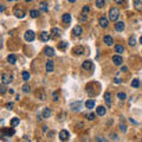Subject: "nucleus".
Returning a JSON list of instances; mask_svg holds the SVG:
<instances>
[{
    "instance_id": "nucleus-1",
    "label": "nucleus",
    "mask_w": 142,
    "mask_h": 142,
    "mask_svg": "<svg viewBox=\"0 0 142 142\" xmlns=\"http://www.w3.org/2000/svg\"><path fill=\"white\" fill-rule=\"evenodd\" d=\"M118 17H120V11L116 7L110 8V11H109V19L111 21H116L118 19Z\"/></svg>"
},
{
    "instance_id": "nucleus-2",
    "label": "nucleus",
    "mask_w": 142,
    "mask_h": 142,
    "mask_svg": "<svg viewBox=\"0 0 142 142\" xmlns=\"http://www.w3.org/2000/svg\"><path fill=\"white\" fill-rule=\"evenodd\" d=\"M82 105H83V102H82V101L72 102V103L70 104V109H71L72 111H79L81 108H82Z\"/></svg>"
},
{
    "instance_id": "nucleus-3",
    "label": "nucleus",
    "mask_w": 142,
    "mask_h": 142,
    "mask_svg": "<svg viewBox=\"0 0 142 142\" xmlns=\"http://www.w3.org/2000/svg\"><path fill=\"white\" fill-rule=\"evenodd\" d=\"M85 52V50H84V47L81 46V45H77V46H75L72 49V54L74 56H82V54Z\"/></svg>"
},
{
    "instance_id": "nucleus-4",
    "label": "nucleus",
    "mask_w": 142,
    "mask_h": 142,
    "mask_svg": "<svg viewBox=\"0 0 142 142\" xmlns=\"http://www.w3.org/2000/svg\"><path fill=\"white\" fill-rule=\"evenodd\" d=\"M24 38H25V40H26V41H33L34 38H36V34H34L33 31L28 30V31H26V32H25V34H24Z\"/></svg>"
},
{
    "instance_id": "nucleus-5",
    "label": "nucleus",
    "mask_w": 142,
    "mask_h": 142,
    "mask_svg": "<svg viewBox=\"0 0 142 142\" xmlns=\"http://www.w3.org/2000/svg\"><path fill=\"white\" fill-rule=\"evenodd\" d=\"M14 134H15V131H14L13 127L10 129H4L2 130V137L5 139V137H11V136H13Z\"/></svg>"
},
{
    "instance_id": "nucleus-6",
    "label": "nucleus",
    "mask_w": 142,
    "mask_h": 142,
    "mask_svg": "<svg viewBox=\"0 0 142 142\" xmlns=\"http://www.w3.org/2000/svg\"><path fill=\"white\" fill-rule=\"evenodd\" d=\"M1 82H2V84H5V85L10 84V83L12 82V76H10V75H7V74H2L1 75Z\"/></svg>"
},
{
    "instance_id": "nucleus-7",
    "label": "nucleus",
    "mask_w": 142,
    "mask_h": 142,
    "mask_svg": "<svg viewBox=\"0 0 142 142\" xmlns=\"http://www.w3.org/2000/svg\"><path fill=\"white\" fill-rule=\"evenodd\" d=\"M94 68V64H92V62L91 61H85L83 62V64H82V69L83 70H91V69Z\"/></svg>"
},
{
    "instance_id": "nucleus-8",
    "label": "nucleus",
    "mask_w": 142,
    "mask_h": 142,
    "mask_svg": "<svg viewBox=\"0 0 142 142\" xmlns=\"http://www.w3.org/2000/svg\"><path fill=\"white\" fill-rule=\"evenodd\" d=\"M98 24H100L101 27L105 28V27H108V25H109V20L105 18V17H101V18L98 19Z\"/></svg>"
},
{
    "instance_id": "nucleus-9",
    "label": "nucleus",
    "mask_w": 142,
    "mask_h": 142,
    "mask_svg": "<svg viewBox=\"0 0 142 142\" xmlns=\"http://www.w3.org/2000/svg\"><path fill=\"white\" fill-rule=\"evenodd\" d=\"M14 15H15L17 18H19V19H23V18L25 17V12H24V10H21V8H14Z\"/></svg>"
},
{
    "instance_id": "nucleus-10",
    "label": "nucleus",
    "mask_w": 142,
    "mask_h": 142,
    "mask_svg": "<svg viewBox=\"0 0 142 142\" xmlns=\"http://www.w3.org/2000/svg\"><path fill=\"white\" fill-rule=\"evenodd\" d=\"M69 137H70V134L66 130H62L61 133H59V139H61L62 141H66V140H69Z\"/></svg>"
},
{
    "instance_id": "nucleus-11",
    "label": "nucleus",
    "mask_w": 142,
    "mask_h": 142,
    "mask_svg": "<svg viewBox=\"0 0 142 142\" xmlns=\"http://www.w3.org/2000/svg\"><path fill=\"white\" fill-rule=\"evenodd\" d=\"M113 62H114V64H115V65H122V63H123V58H122L121 56L116 54V56L113 57Z\"/></svg>"
},
{
    "instance_id": "nucleus-12",
    "label": "nucleus",
    "mask_w": 142,
    "mask_h": 142,
    "mask_svg": "<svg viewBox=\"0 0 142 142\" xmlns=\"http://www.w3.org/2000/svg\"><path fill=\"white\" fill-rule=\"evenodd\" d=\"M82 32H83V28H82L79 25H77V26L74 27V30H72V33H74V36H76V37H78V36H81Z\"/></svg>"
},
{
    "instance_id": "nucleus-13",
    "label": "nucleus",
    "mask_w": 142,
    "mask_h": 142,
    "mask_svg": "<svg viewBox=\"0 0 142 142\" xmlns=\"http://www.w3.org/2000/svg\"><path fill=\"white\" fill-rule=\"evenodd\" d=\"M134 7L137 12H142V0H134Z\"/></svg>"
},
{
    "instance_id": "nucleus-14",
    "label": "nucleus",
    "mask_w": 142,
    "mask_h": 142,
    "mask_svg": "<svg viewBox=\"0 0 142 142\" xmlns=\"http://www.w3.org/2000/svg\"><path fill=\"white\" fill-rule=\"evenodd\" d=\"M124 27H126V25H124V23H123V21H117V23L115 24V30H116V31H118V32L123 31V30H124Z\"/></svg>"
},
{
    "instance_id": "nucleus-15",
    "label": "nucleus",
    "mask_w": 142,
    "mask_h": 142,
    "mask_svg": "<svg viewBox=\"0 0 142 142\" xmlns=\"http://www.w3.org/2000/svg\"><path fill=\"white\" fill-rule=\"evenodd\" d=\"M45 68H46V71L47 72H52L53 71V68H54V64L52 61H47L46 62V65H45Z\"/></svg>"
},
{
    "instance_id": "nucleus-16",
    "label": "nucleus",
    "mask_w": 142,
    "mask_h": 142,
    "mask_svg": "<svg viewBox=\"0 0 142 142\" xmlns=\"http://www.w3.org/2000/svg\"><path fill=\"white\" fill-rule=\"evenodd\" d=\"M103 40H104V43L108 45V46H111L113 44H114V39L110 37V36H104V38H103Z\"/></svg>"
},
{
    "instance_id": "nucleus-17",
    "label": "nucleus",
    "mask_w": 142,
    "mask_h": 142,
    "mask_svg": "<svg viewBox=\"0 0 142 142\" xmlns=\"http://www.w3.org/2000/svg\"><path fill=\"white\" fill-rule=\"evenodd\" d=\"M37 97H38V100H40V101H45V100H46L45 91H44V90H39V91L37 92Z\"/></svg>"
},
{
    "instance_id": "nucleus-18",
    "label": "nucleus",
    "mask_w": 142,
    "mask_h": 142,
    "mask_svg": "<svg viewBox=\"0 0 142 142\" xmlns=\"http://www.w3.org/2000/svg\"><path fill=\"white\" fill-rule=\"evenodd\" d=\"M62 20H63V23H64V24H70V21H71V15H70L69 13L63 14Z\"/></svg>"
},
{
    "instance_id": "nucleus-19",
    "label": "nucleus",
    "mask_w": 142,
    "mask_h": 142,
    "mask_svg": "<svg viewBox=\"0 0 142 142\" xmlns=\"http://www.w3.org/2000/svg\"><path fill=\"white\" fill-rule=\"evenodd\" d=\"M41 115H43V117H44V118H49V117H50V116H51V109L50 108H44V110H43V114H41Z\"/></svg>"
},
{
    "instance_id": "nucleus-20",
    "label": "nucleus",
    "mask_w": 142,
    "mask_h": 142,
    "mask_svg": "<svg viewBox=\"0 0 142 142\" xmlns=\"http://www.w3.org/2000/svg\"><path fill=\"white\" fill-rule=\"evenodd\" d=\"M40 39L43 41H47L49 39H50V33H47L46 31L41 32V33H40Z\"/></svg>"
},
{
    "instance_id": "nucleus-21",
    "label": "nucleus",
    "mask_w": 142,
    "mask_h": 142,
    "mask_svg": "<svg viewBox=\"0 0 142 142\" xmlns=\"http://www.w3.org/2000/svg\"><path fill=\"white\" fill-rule=\"evenodd\" d=\"M96 111H97V115H100V116H104V115H105V113H107L105 108H104V107H102V105L96 109Z\"/></svg>"
},
{
    "instance_id": "nucleus-22",
    "label": "nucleus",
    "mask_w": 142,
    "mask_h": 142,
    "mask_svg": "<svg viewBox=\"0 0 142 142\" xmlns=\"http://www.w3.org/2000/svg\"><path fill=\"white\" fill-rule=\"evenodd\" d=\"M85 108H88V109L95 108V101L94 100H89V101L85 102Z\"/></svg>"
},
{
    "instance_id": "nucleus-23",
    "label": "nucleus",
    "mask_w": 142,
    "mask_h": 142,
    "mask_svg": "<svg viewBox=\"0 0 142 142\" xmlns=\"http://www.w3.org/2000/svg\"><path fill=\"white\" fill-rule=\"evenodd\" d=\"M45 53H46V56H49V57H54V51L52 47H46V49H45Z\"/></svg>"
},
{
    "instance_id": "nucleus-24",
    "label": "nucleus",
    "mask_w": 142,
    "mask_h": 142,
    "mask_svg": "<svg viewBox=\"0 0 142 142\" xmlns=\"http://www.w3.org/2000/svg\"><path fill=\"white\" fill-rule=\"evenodd\" d=\"M104 98H105L107 104H108V105H111V95H110V92H105V94H104Z\"/></svg>"
},
{
    "instance_id": "nucleus-25",
    "label": "nucleus",
    "mask_w": 142,
    "mask_h": 142,
    "mask_svg": "<svg viewBox=\"0 0 142 142\" xmlns=\"http://www.w3.org/2000/svg\"><path fill=\"white\" fill-rule=\"evenodd\" d=\"M66 47H68V43H66V41H61V43L58 44V49L62 50V51L66 50Z\"/></svg>"
},
{
    "instance_id": "nucleus-26",
    "label": "nucleus",
    "mask_w": 142,
    "mask_h": 142,
    "mask_svg": "<svg viewBox=\"0 0 142 142\" xmlns=\"http://www.w3.org/2000/svg\"><path fill=\"white\" fill-rule=\"evenodd\" d=\"M7 61H8L10 64H14V63L17 62V57H15L14 54H10V56L7 57Z\"/></svg>"
},
{
    "instance_id": "nucleus-27",
    "label": "nucleus",
    "mask_w": 142,
    "mask_h": 142,
    "mask_svg": "<svg viewBox=\"0 0 142 142\" xmlns=\"http://www.w3.org/2000/svg\"><path fill=\"white\" fill-rule=\"evenodd\" d=\"M39 14H40V12H39L38 10H31V12H30V15H31L32 18H38Z\"/></svg>"
},
{
    "instance_id": "nucleus-28",
    "label": "nucleus",
    "mask_w": 142,
    "mask_h": 142,
    "mask_svg": "<svg viewBox=\"0 0 142 142\" xmlns=\"http://www.w3.org/2000/svg\"><path fill=\"white\" fill-rule=\"evenodd\" d=\"M51 32H52V33H53V37H59V36H61V30H59V28H57V27H53V28H52V30H51Z\"/></svg>"
},
{
    "instance_id": "nucleus-29",
    "label": "nucleus",
    "mask_w": 142,
    "mask_h": 142,
    "mask_svg": "<svg viewBox=\"0 0 142 142\" xmlns=\"http://www.w3.org/2000/svg\"><path fill=\"white\" fill-rule=\"evenodd\" d=\"M105 5V0H96V6L98 8H103Z\"/></svg>"
},
{
    "instance_id": "nucleus-30",
    "label": "nucleus",
    "mask_w": 142,
    "mask_h": 142,
    "mask_svg": "<svg viewBox=\"0 0 142 142\" xmlns=\"http://www.w3.org/2000/svg\"><path fill=\"white\" fill-rule=\"evenodd\" d=\"M19 118H17V117H14V118H12L11 120V127H17L18 124H19Z\"/></svg>"
},
{
    "instance_id": "nucleus-31",
    "label": "nucleus",
    "mask_w": 142,
    "mask_h": 142,
    "mask_svg": "<svg viewBox=\"0 0 142 142\" xmlns=\"http://www.w3.org/2000/svg\"><path fill=\"white\" fill-rule=\"evenodd\" d=\"M115 51L117 53H123L124 52V47L121 46V45H116L115 46Z\"/></svg>"
},
{
    "instance_id": "nucleus-32",
    "label": "nucleus",
    "mask_w": 142,
    "mask_h": 142,
    "mask_svg": "<svg viewBox=\"0 0 142 142\" xmlns=\"http://www.w3.org/2000/svg\"><path fill=\"white\" fill-rule=\"evenodd\" d=\"M21 89H23V91H24V92H26V94H27V92H30V91H31V87H30V85H28L27 83H26V84H24V85H23V88H21Z\"/></svg>"
},
{
    "instance_id": "nucleus-33",
    "label": "nucleus",
    "mask_w": 142,
    "mask_h": 142,
    "mask_svg": "<svg viewBox=\"0 0 142 142\" xmlns=\"http://www.w3.org/2000/svg\"><path fill=\"white\" fill-rule=\"evenodd\" d=\"M40 8H41V11H44V12H47V11H49V6H47L46 2H41Z\"/></svg>"
},
{
    "instance_id": "nucleus-34",
    "label": "nucleus",
    "mask_w": 142,
    "mask_h": 142,
    "mask_svg": "<svg viewBox=\"0 0 142 142\" xmlns=\"http://www.w3.org/2000/svg\"><path fill=\"white\" fill-rule=\"evenodd\" d=\"M128 44L130 45V46H135V45H136V39L134 38V37H130V38H129Z\"/></svg>"
},
{
    "instance_id": "nucleus-35",
    "label": "nucleus",
    "mask_w": 142,
    "mask_h": 142,
    "mask_svg": "<svg viewBox=\"0 0 142 142\" xmlns=\"http://www.w3.org/2000/svg\"><path fill=\"white\" fill-rule=\"evenodd\" d=\"M30 77H31V76H30V74H28L27 71H24V72H23V79H24V81L27 82L30 79Z\"/></svg>"
},
{
    "instance_id": "nucleus-36",
    "label": "nucleus",
    "mask_w": 142,
    "mask_h": 142,
    "mask_svg": "<svg viewBox=\"0 0 142 142\" xmlns=\"http://www.w3.org/2000/svg\"><path fill=\"white\" fill-rule=\"evenodd\" d=\"M131 87L133 88H139L140 87V81L139 79H134V81L131 82Z\"/></svg>"
},
{
    "instance_id": "nucleus-37",
    "label": "nucleus",
    "mask_w": 142,
    "mask_h": 142,
    "mask_svg": "<svg viewBox=\"0 0 142 142\" xmlns=\"http://www.w3.org/2000/svg\"><path fill=\"white\" fill-rule=\"evenodd\" d=\"M117 97H118L121 101H123V100H126V98H127V95L124 94V92H118V94H117Z\"/></svg>"
},
{
    "instance_id": "nucleus-38",
    "label": "nucleus",
    "mask_w": 142,
    "mask_h": 142,
    "mask_svg": "<svg viewBox=\"0 0 142 142\" xmlns=\"http://www.w3.org/2000/svg\"><path fill=\"white\" fill-rule=\"evenodd\" d=\"M120 130L122 133H126L127 131V126L126 124H120Z\"/></svg>"
},
{
    "instance_id": "nucleus-39",
    "label": "nucleus",
    "mask_w": 142,
    "mask_h": 142,
    "mask_svg": "<svg viewBox=\"0 0 142 142\" xmlns=\"http://www.w3.org/2000/svg\"><path fill=\"white\" fill-rule=\"evenodd\" d=\"M87 118H88L89 121H92V120H95V114H92V113H91V114H88V115H87Z\"/></svg>"
},
{
    "instance_id": "nucleus-40",
    "label": "nucleus",
    "mask_w": 142,
    "mask_h": 142,
    "mask_svg": "<svg viewBox=\"0 0 142 142\" xmlns=\"http://www.w3.org/2000/svg\"><path fill=\"white\" fill-rule=\"evenodd\" d=\"M110 139H111V140H115V141L118 140V137H117V135H116L115 133H111V134H110Z\"/></svg>"
},
{
    "instance_id": "nucleus-41",
    "label": "nucleus",
    "mask_w": 142,
    "mask_h": 142,
    "mask_svg": "<svg viewBox=\"0 0 142 142\" xmlns=\"http://www.w3.org/2000/svg\"><path fill=\"white\" fill-rule=\"evenodd\" d=\"M87 19H88V18H87V15H85L84 13L82 14L81 18H79V20H81V21H87Z\"/></svg>"
},
{
    "instance_id": "nucleus-42",
    "label": "nucleus",
    "mask_w": 142,
    "mask_h": 142,
    "mask_svg": "<svg viewBox=\"0 0 142 142\" xmlns=\"http://www.w3.org/2000/svg\"><path fill=\"white\" fill-rule=\"evenodd\" d=\"M4 85H5V84H2V85H1V88H0V91H1V94H5V92H6V88H5Z\"/></svg>"
},
{
    "instance_id": "nucleus-43",
    "label": "nucleus",
    "mask_w": 142,
    "mask_h": 142,
    "mask_svg": "<svg viewBox=\"0 0 142 142\" xmlns=\"http://www.w3.org/2000/svg\"><path fill=\"white\" fill-rule=\"evenodd\" d=\"M95 140H96V141H102V142H103V141H104V142L107 141V139H103V137H101V136H98V137H96Z\"/></svg>"
},
{
    "instance_id": "nucleus-44",
    "label": "nucleus",
    "mask_w": 142,
    "mask_h": 142,
    "mask_svg": "<svg viewBox=\"0 0 142 142\" xmlns=\"http://www.w3.org/2000/svg\"><path fill=\"white\" fill-rule=\"evenodd\" d=\"M82 11H83V13H87V12H89V7L88 6H84L83 8H82Z\"/></svg>"
},
{
    "instance_id": "nucleus-45",
    "label": "nucleus",
    "mask_w": 142,
    "mask_h": 142,
    "mask_svg": "<svg viewBox=\"0 0 142 142\" xmlns=\"http://www.w3.org/2000/svg\"><path fill=\"white\" fill-rule=\"evenodd\" d=\"M52 96H53V101H58V98H59V96H58V95L56 94V92H53V95H52Z\"/></svg>"
},
{
    "instance_id": "nucleus-46",
    "label": "nucleus",
    "mask_w": 142,
    "mask_h": 142,
    "mask_svg": "<svg viewBox=\"0 0 142 142\" xmlns=\"http://www.w3.org/2000/svg\"><path fill=\"white\" fill-rule=\"evenodd\" d=\"M6 108L8 109V110H11V109L13 108V103H8V104L6 105Z\"/></svg>"
},
{
    "instance_id": "nucleus-47",
    "label": "nucleus",
    "mask_w": 142,
    "mask_h": 142,
    "mask_svg": "<svg viewBox=\"0 0 142 142\" xmlns=\"http://www.w3.org/2000/svg\"><path fill=\"white\" fill-rule=\"evenodd\" d=\"M127 70H128V68H127V66H122V69H121V71H122V72H126Z\"/></svg>"
},
{
    "instance_id": "nucleus-48",
    "label": "nucleus",
    "mask_w": 142,
    "mask_h": 142,
    "mask_svg": "<svg viewBox=\"0 0 142 142\" xmlns=\"http://www.w3.org/2000/svg\"><path fill=\"white\" fill-rule=\"evenodd\" d=\"M114 81H115V83H116V84H120V83H121V79H118V78H115Z\"/></svg>"
},
{
    "instance_id": "nucleus-49",
    "label": "nucleus",
    "mask_w": 142,
    "mask_h": 142,
    "mask_svg": "<svg viewBox=\"0 0 142 142\" xmlns=\"http://www.w3.org/2000/svg\"><path fill=\"white\" fill-rule=\"evenodd\" d=\"M64 116H66V114H63V115H61V116H59V121H63V120H64V118H63Z\"/></svg>"
},
{
    "instance_id": "nucleus-50",
    "label": "nucleus",
    "mask_w": 142,
    "mask_h": 142,
    "mask_svg": "<svg viewBox=\"0 0 142 142\" xmlns=\"http://www.w3.org/2000/svg\"><path fill=\"white\" fill-rule=\"evenodd\" d=\"M114 1H115L116 4H122V2H123L124 0H114Z\"/></svg>"
},
{
    "instance_id": "nucleus-51",
    "label": "nucleus",
    "mask_w": 142,
    "mask_h": 142,
    "mask_svg": "<svg viewBox=\"0 0 142 142\" xmlns=\"http://www.w3.org/2000/svg\"><path fill=\"white\" fill-rule=\"evenodd\" d=\"M0 11H1V12H4V11H5V7L2 6V5H1V7H0Z\"/></svg>"
},
{
    "instance_id": "nucleus-52",
    "label": "nucleus",
    "mask_w": 142,
    "mask_h": 142,
    "mask_svg": "<svg viewBox=\"0 0 142 142\" xmlns=\"http://www.w3.org/2000/svg\"><path fill=\"white\" fill-rule=\"evenodd\" d=\"M41 116H43V115H38V121H39V122L43 120V118H41Z\"/></svg>"
},
{
    "instance_id": "nucleus-53",
    "label": "nucleus",
    "mask_w": 142,
    "mask_h": 142,
    "mask_svg": "<svg viewBox=\"0 0 142 142\" xmlns=\"http://www.w3.org/2000/svg\"><path fill=\"white\" fill-rule=\"evenodd\" d=\"M47 130V127L46 126H44V127H43V131H46Z\"/></svg>"
},
{
    "instance_id": "nucleus-54",
    "label": "nucleus",
    "mask_w": 142,
    "mask_h": 142,
    "mask_svg": "<svg viewBox=\"0 0 142 142\" xmlns=\"http://www.w3.org/2000/svg\"><path fill=\"white\" fill-rule=\"evenodd\" d=\"M140 43H141V44H142V36H141V37H140Z\"/></svg>"
},
{
    "instance_id": "nucleus-55",
    "label": "nucleus",
    "mask_w": 142,
    "mask_h": 142,
    "mask_svg": "<svg viewBox=\"0 0 142 142\" xmlns=\"http://www.w3.org/2000/svg\"><path fill=\"white\" fill-rule=\"evenodd\" d=\"M69 1H70V2H75L76 0H69Z\"/></svg>"
},
{
    "instance_id": "nucleus-56",
    "label": "nucleus",
    "mask_w": 142,
    "mask_h": 142,
    "mask_svg": "<svg viewBox=\"0 0 142 142\" xmlns=\"http://www.w3.org/2000/svg\"><path fill=\"white\" fill-rule=\"evenodd\" d=\"M25 1H26V2H31L32 0H25Z\"/></svg>"
},
{
    "instance_id": "nucleus-57",
    "label": "nucleus",
    "mask_w": 142,
    "mask_h": 142,
    "mask_svg": "<svg viewBox=\"0 0 142 142\" xmlns=\"http://www.w3.org/2000/svg\"><path fill=\"white\" fill-rule=\"evenodd\" d=\"M7 1H14V0H7Z\"/></svg>"
}]
</instances>
